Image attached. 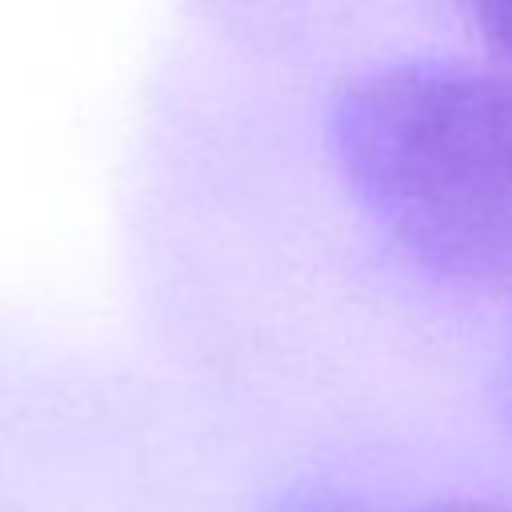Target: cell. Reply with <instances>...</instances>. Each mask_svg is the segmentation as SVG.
<instances>
[{"mask_svg": "<svg viewBox=\"0 0 512 512\" xmlns=\"http://www.w3.org/2000/svg\"><path fill=\"white\" fill-rule=\"evenodd\" d=\"M472 16L484 40L512 64V0H472Z\"/></svg>", "mask_w": 512, "mask_h": 512, "instance_id": "cell-2", "label": "cell"}, {"mask_svg": "<svg viewBox=\"0 0 512 512\" xmlns=\"http://www.w3.org/2000/svg\"><path fill=\"white\" fill-rule=\"evenodd\" d=\"M416 512H512L508 500H488V496H464V500H436Z\"/></svg>", "mask_w": 512, "mask_h": 512, "instance_id": "cell-3", "label": "cell"}, {"mask_svg": "<svg viewBox=\"0 0 512 512\" xmlns=\"http://www.w3.org/2000/svg\"><path fill=\"white\" fill-rule=\"evenodd\" d=\"M328 136L348 188L408 256L452 280H512V80L376 68L336 96Z\"/></svg>", "mask_w": 512, "mask_h": 512, "instance_id": "cell-1", "label": "cell"}]
</instances>
